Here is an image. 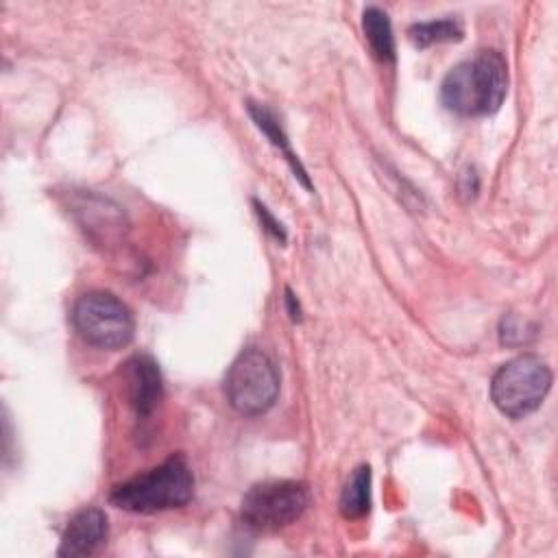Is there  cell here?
<instances>
[{
  "instance_id": "cell-1",
  "label": "cell",
  "mask_w": 558,
  "mask_h": 558,
  "mask_svg": "<svg viewBox=\"0 0 558 558\" xmlns=\"http://www.w3.org/2000/svg\"><path fill=\"white\" fill-rule=\"evenodd\" d=\"M508 92V65L497 50H480L451 68L440 85L442 105L464 118L495 113Z\"/></svg>"
},
{
  "instance_id": "cell-2",
  "label": "cell",
  "mask_w": 558,
  "mask_h": 558,
  "mask_svg": "<svg viewBox=\"0 0 558 558\" xmlns=\"http://www.w3.org/2000/svg\"><path fill=\"white\" fill-rule=\"evenodd\" d=\"M194 495V475L185 456L174 453L159 466L113 486L109 501L129 512L153 514L185 506Z\"/></svg>"
},
{
  "instance_id": "cell-3",
  "label": "cell",
  "mask_w": 558,
  "mask_h": 558,
  "mask_svg": "<svg viewBox=\"0 0 558 558\" xmlns=\"http://www.w3.org/2000/svg\"><path fill=\"white\" fill-rule=\"evenodd\" d=\"M225 395L240 414H264L279 395L277 364L257 347L240 351L225 375Z\"/></svg>"
},
{
  "instance_id": "cell-4",
  "label": "cell",
  "mask_w": 558,
  "mask_h": 558,
  "mask_svg": "<svg viewBox=\"0 0 558 558\" xmlns=\"http://www.w3.org/2000/svg\"><path fill=\"white\" fill-rule=\"evenodd\" d=\"M551 386L549 366L536 355H519L499 366L490 384V399L510 418L534 412Z\"/></svg>"
},
{
  "instance_id": "cell-5",
  "label": "cell",
  "mask_w": 558,
  "mask_h": 558,
  "mask_svg": "<svg viewBox=\"0 0 558 558\" xmlns=\"http://www.w3.org/2000/svg\"><path fill=\"white\" fill-rule=\"evenodd\" d=\"M72 323L85 342L107 351L126 347L135 333L131 310L116 294L102 290L87 292L74 303Z\"/></svg>"
},
{
  "instance_id": "cell-6",
  "label": "cell",
  "mask_w": 558,
  "mask_h": 558,
  "mask_svg": "<svg viewBox=\"0 0 558 558\" xmlns=\"http://www.w3.org/2000/svg\"><path fill=\"white\" fill-rule=\"evenodd\" d=\"M310 506V490L301 482H262L242 499V519L248 527L272 532L294 523Z\"/></svg>"
},
{
  "instance_id": "cell-7",
  "label": "cell",
  "mask_w": 558,
  "mask_h": 558,
  "mask_svg": "<svg viewBox=\"0 0 558 558\" xmlns=\"http://www.w3.org/2000/svg\"><path fill=\"white\" fill-rule=\"evenodd\" d=\"M126 390L137 416H148L161 401L163 386L157 362L150 355H133L124 368Z\"/></svg>"
},
{
  "instance_id": "cell-8",
  "label": "cell",
  "mask_w": 558,
  "mask_h": 558,
  "mask_svg": "<svg viewBox=\"0 0 558 558\" xmlns=\"http://www.w3.org/2000/svg\"><path fill=\"white\" fill-rule=\"evenodd\" d=\"M107 541V514L100 508L76 512L61 536L59 556H89Z\"/></svg>"
},
{
  "instance_id": "cell-9",
  "label": "cell",
  "mask_w": 558,
  "mask_h": 558,
  "mask_svg": "<svg viewBox=\"0 0 558 558\" xmlns=\"http://www.w3.org/2000/svg\"><path fill=\"white\" fill-rule=\"evenodd\" d=\"M248 113H251L253 122L257 124V129H259V131H264V135L272 142V146H277V148L283 153L286 161H288V163L292 166V170H294V177H299L305 185H310L307 172H305V168L301 166L299 157L292 153L290 142H288V137H286V133H283V129H281L279 120H277V116H275L268 107L257 105V102H248Z\"/></svg>"
},
{
  "instance_id": "cell-10",
  "label": "cell",
  "mask_w": 558,
  "mask_h": 558,
  "mask_svg": "<svg viewBox=\"0 0 558 558\" xmlns=\"http://www.w3.org/2000/svg\"><path fill=\"white\" fill-rule=\"evenodd\" d=\"M362 28L366 35V41L373 50V54L379 61H395V37H392V26L386 15V11L377 7H368L362 13Z\"/></svg>"
},
{
  "instance_id": "cell-11",
  "label": "cell",
  "mask_w": 558,
  "mask_h": 558,
  "mask_svg": "<svg viewBox=\"0 0 558 558\" xmlns=\"http://www.w3.org/2000/svg\"><path fill=\"white\" fill-rule=\"evenodd\" d=\"M371 508V469L357 466L340 493V512L344 519H360Z\"/></svg>"
},
{
  "instance_id": "cell-12",
  "label": "cell",
  "mask_w": 558,
  "mask_h": 558,
  "mask_svg": "<svg viewBox=\"0 0 558 558\" xmlns=\"http://www.w3.org/2000/svg\"><path fill=\"white\" fill-rule=\"evenodd\" d=\"M410 41L418 48H427L440 41H456L462 37V26L456 20H434L410 26Z\"/></svg>"
},
{
  "instance_id": "cell-13",
  "label": "cell",
  "mask_w": 558,
  "mask_h": 558,
  "mask_svg": "<svg viewBox=\"0 0 558 558\" xmlns=\"http://www.w3.org/2000/svg\"><path fill=\"white\" fill-rule=\"evenodd\" d=\"M255 205V211H257V216H259V220H262V227L268 231V233H272L277 240H281V242H286V231H283V227H281V222L279 220H275V216L262 205V203H253Z\"/></svg>"
},
{
  "instance_id": "cell-14",
  "label": "cell",
  "mask_w": 558,
  "mask_h": 558,
  "mask_svg": "<svg viewBox=\"0 0 558 558\" xmlns=\"http://www.w3.org/2000/svg\"><path fill=\"white\" fill-rule=\"evenodd\" d=\"M286 303H288V314L292 320H301V307L296 296L292 294V290H286Z\"/></svg>"
}]
</instances>
